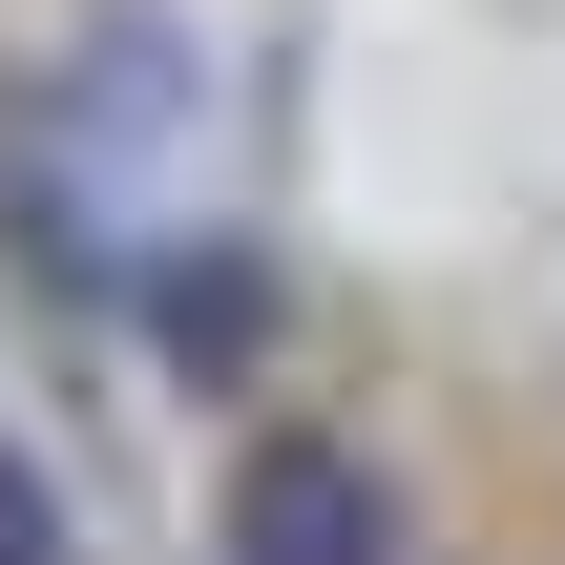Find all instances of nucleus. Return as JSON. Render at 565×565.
I'll return each mask as SVG.
<instances>
[{"label": "nucleus", "mask_w": 565, "mask_h": 565, "mask_svg": "<svg viewBox=\"0 0 565 565\" xmlns=\"http://www.w3.org/2000/svg\"><path fill=\"white\" fill-rule=\"evenodd\" d=\"M168 335H189V356H252V335H273V294L210 252V273H168Z\"/></svg>", "instance_id": "obj_2"}, {"label": "nucleus", "mask_w": 565, "mask_h": 565, "mask_svg": "<svg viewBox=\"0 0 565 565\" xmlns=\"http://www.w3.org/2000/svg\"><path fill=\"white\" fill-rule=\"evenodd\" d=\"M231 565H398V503L356 440H252L231 461Z\"/></svg>", "instance_id": "obj_1"}, {"label": "nucleus", "mask_w": 565, "mask_h": 565, "mask_svg": "<svg viewBox=\"0 0 565 565\" xmlns=\"http://www.w3.org/2000/svg\"><path fill=\"white\" fill-rule=\"evenodd\" d=\"M0 565H63V503H42V461L0 440Z\"/></svg>", "instance_id": "obj_3"}]
</instances>
